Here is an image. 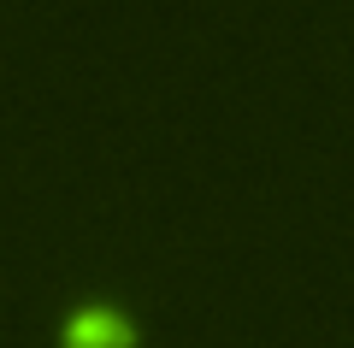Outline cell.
Returning a JSON list of instances; mask_svg holds the SVG:
<instances>
[{
  "label": "cell",
  "instance_id": "1",
  "mask_svg": "<svg viewBox=\"0 0 354 348\" xmlns=\"http://www.w3.org/2000/svg\"><path fill=\"white\" fill-rule=\"evenodd\" d=\"M59 348H142V324L118 301H77L59 319Z\"/></svg>",
  "mask_w": 354,
  "mask_h": 348
}]
</instances>
